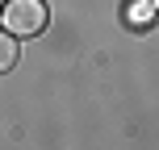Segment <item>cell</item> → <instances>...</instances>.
Segmentation results:
<instances>
[{
	"label": "cell",
	"mask_w": 159,
	"mask_h": 150,
	"mask_svg": "<svg viewBox=\"0 0 159 150\" xmlns=\"http://www.w3.org/2000/svg\"><path fill=\"white\" fill-rule=\"evenodd\" d=\"M0 21H4V29L17 33V38H34V33L46 29L50 8L42 4V0H8V4L0 8Z\"/></svg>",
	"instance_id": "1"
},
{
	"label": "cell",
	"mask_w": 159,
	"mask_h": 150,
	"mask_svg": "<svg viewBox=\"0 0 159 150\" xmlns=\"http://www.w3.org/2000/svg\"><path fill=\"white\" fill-rule=\"evenodd\" d=\"M13 63H17V33H0V71H13Z\"/></svg>",
	"instance_id": "2"
},
{
	"label": "cell",
	"mask_w": 159,
	"mask_h": 150,
	"mask_svg": "<svg viewBox=\"0 0 159 150\" xmlns=\"http://www.w3.org/2000/svg\"><path fill=\"white\" fill-rule=\"evenodd\" d=\"M155 13H159V0H155Z\"/></svg>",
	"instance_id": "3"
}]
</instances>
